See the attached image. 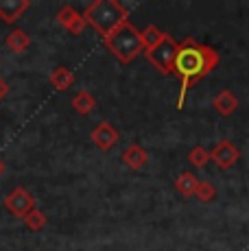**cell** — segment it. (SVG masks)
<instances>
[{"label":"cell","instance_id":"6da1fadb","mask_svg":"<svg viewBox=\"0 0 249 251\" xmlns=\"http://www.w3.org/2000/svg\"><path fill=\"white\" fill-rule=\"evenodd\" d=\"M221 57L214 48L199 44L193 37H186L177 48V57L173 64V75L179 76V99H177V109L184 107L186 92L193 83L208 76L210 72L219 66Z\"/></svg>","mask_w":249,"mask_h":251},{"label":"cell","instance_id":"7a4b0ae2","mask_svg":"<svg viewBox=\"0 0 249 251\" xmlns=\"http://www.w3.org/2000/svg\"><path fill=\"white\" fill-rule=\"evenodd\" d=\"M83 18L99 35L107 37L121 24L129 22V9L118 0H94L83 9Z\"/></svg>","mask_w":249,"mask_h":251},{"label":"cell","instance_id":"3957f363","mask_svg":"<svg viewBox=\"0 0 249 251\" xmlns=\"http://www.w3.org/2000/svg\"><path fill=\"white\" fill-rule=\"evenodd\" d=\"M103 44L121 64H131L145 50V46H142V33L131 22L121 24L116 31H112L107 37H103Z\"/></svg>","mask_w":249,"mask_h":251},{"label":"cell","instance_id":"277c9868","mask_svg":"<svg viewBox=\"0 0 249 251\" xmlns=\"http://www.w3.org/2000/svg\"><path fill=\"white\" fill-rule=\"evenodd\" d=\"M177 48L179 44L173 40V35L164 33V37L160 40V44L145 50V57L149 59V64L160 72L162 76H169L173 75V64H175V57H177Z\"/></svg>","mask_w":249,"mask_h":251},{"label":"cell","instance_id":"5b68a950","mask_svg":"<svg viewBox=\"0 0 249 251\" xmlns=\"http://www.w3.org/2000/svg\"><path fill=\"white\" fill-rule=\"evenodd\" d=\"M4 210H9V214L18 216V219H25L31 210H35V199L26 188H13L2 201Z\"/></svg>","mask_w":249,"mask_h":251},{"label":"cell","instance_id":"8992f818","mask_svg":"<svg viewBox=\"0 0 249 251\" xmlns=\"http://www.w3.org/2000/svg\"><path fill=\"white\" fill-rule=\"evenodd\" d=\"M55 18H57V22H59V26L66 28L70 35H81V33H83V28L88 26V24H85L83 13L76 11L73 4H64V7L57 11Z\"/></svg>","mask_w":249,"mask_h":251},{"label":"cell","instance_id":"52a82bcc","mask_svg":"<svg viewBox=\"0 0 249 251\" xmlns=\"http://www.w3.org/2000/svg\"><path fill=\"white\" fill-rule=\"evenodd\" d=\"M210 160L217 164L221 171H229L234 164L241 160V151H238V149L234 147L229 140H221V142H217V147L212 149Z\"/></svg>","mask_w":249,"mask_h":251},{"label":"cell","instance_id":"ba28073f","mask_svg":"<svg viewBox=\"0 0 249 251\" xmlns=\"http://www.w3.org/2000/svg\"><path fill=\"white\" fill-rule=\"evenodd\" d=\"M90 140L97 144L100 151H109V149H114L118 144L121 133L116 131V127H114L112 123H99L97 127L90 131Z\"/></svg>","mask_w":249,"mask_h":251},{"label":"cell","instance_id":"9c48e42d","mask_svg":"<svg viewBox=\"0 0 249 251\" xmlns=\"http://www.w3.org/2000/svg\"><path fill=\"white\" fill-rule=\"evenodd\" d=\"M121 160H123L124 166H129L131 171H142V168L149 164V151L142 149L138 142H133L123 151Z\"/></svg>","mask_w":249,"mask_h":251},{"label":"cell","instance_id":"30bf717a","mask_svg":"<svg viewBox=\"0 0 249 251\" xmlns=\"http://www.w3.org/2000/svg\"><path fill=\"white\" fill-rule=\"evenodd\" d=\"M28 7L31 0H0V20L7 24L18 22Z\"/></svg>","mask_w":249,"mask_h":251},{"label":"cell","instance_id":"8fae6325","mask_svg":"<svg viewBox=\"0 0 249 251\" xmlns=\"http://www.w3.org/2000/svg\"><path fill=\"white\" fill-rule=\"evenodd\" d=\"M212 105H214V109H217L221 116H232L238 109V99H236V94H234V92L223 90V92H219V94L214 96Z\"/></svg>","mask_w":249,"mask_h":251},{"label":"cell","instance_id":"7c38bea8","mask_svg":"<svg viewBox=\"0 0 249 251\" xmlns=\"http://www.w3.org/2000/svg\"><path fill=\"white\" fill-rule=\"evenodd\" d=\"M4 44H7V48L11 52H16V55H22V52H26L28 46H31V35H28L26 31H22V28H16V31H11L7 35Z\"/></svg>","mask_w":249,"mask_h":251},{"label":"cell","instance_id":"4fadbf2b","mask_svg":"<svg viewBox=\"0 0 249 251\" xmlns=\"http://www.w3.org/2000/svg\"><path fill=\"white\" fill-rule=\"evenodd\" d=\"M50 85L55 88L57 92H66L75 85V72L68 70L66 66H59L50 72Z\"/></svg>","mask_w":249,"mask_h":251},{"label":"cell","instance_id":"5bb4252c","mask_svg":"<svg viewBox=\"0 0 249 251\" xmlns=\"http://www.w3.org/2000/svg\"><path fill=\"white\" fill-rule=\"evenodd\" d=\"M197 186H199L197 175H193L190 171L179 173V177L175 179V190L179 192L181 197H193L195 192H197Z\"/></svg>","mask_w":249,"mask_h":251},{"label":"cell","instance_id":"9a60e30c","mask_svg":"<svg viewBox=\"0 0 249 251\" xmlns=\"http://www.w3.org/2000/svg\"><path fill=\"white\" fill-rule=\"evenodd\" d=\"M73 107H75L76 114L88 116V114L94 112V107H97V99H94L88 90H79L73 99Z\"/></svg>","mask_w":249,"mask_h":251},{"label":"cell","instance_id":"2e32d148","mask_svg":"<svg viewBox=\"0 0 249 251\" xmlns=\"http://www.w3.org/2000/svg\"><path fill=\"white\" fill-rule=\"evenodd\" d=\"M22 221H25V225H26V227L31 229V231H42V229L46 227V225H49V219H46V214H44L42 210H37V207L28 212V214H26Z\"/></svg>","mask_w":249,"mask_h":251},{"label":"cell","instance_id":"e0dca14e","mask_svg":"<svg viewBox=\"0 0 249 251\" xmlns=\"http://www.w3.org/2000/svg\"><path fill=\"white\" fill-rule=\"evenodd\" d=\"M162 37H164V31H160L155 24H149V26L142 31V46H145V50H149V48H153V46H157Z\"/></svg>","mask_w":249,"mask_h":251},{"label":"cell","instance_id":"ac0fdd59","mask_svg":"<svg viewBox=\"0 0 249 251\" xmlns=\"http://www.w3.org/2000/svg\"><path fill=\"white\" fill-rule=\"evenodd\" d=\"M188 162L193 164L195 168H203V166H208V162H210V151H208V149H203V147H195V149H190V153H188Z\"/></svg>","mask_w":249,"mask_h":251},{"label":"cell","instance_id":"d6986e66","mask_svg":"<svg viewBox=\"0 0 249 251\" xmlns=\"http://www.w3.org/2000/svg\"><path fill=\"white\" fill-rule=\"evenodd\" d=\"M195 197H197L201 203H210V201H212L214 197H217V188H214L210 181H199Z\"/></svg>","mask_w":249,"mask_h":251},{"label":"cell","instance_id":"ffe728a7","mask_svg":"<svg viewBox=\"0 0 249 251\" xmlns=\"http://www.w3.org/2000/svg\"><path fill=\"white\" fill-rule=\"evenodd\" d=\"M7 94H9V83L2 79V76H0V100L7 99Z\"/></svg>","mask_w":249,"mask_h":251},{"label":"cell","instance_id":"44dd1931","mask_svg":"<svg viewBox=\"0 0 249 251\" xmlns=\"http://www.w3.org/2000/svg\"><path fill=\"white\" fill-rule=\"evenodd\" d=\"M2 173H4V162L0 160V177H2Z\"/></svg>","mask_w":249,"mask_h":251}]
</instances>
